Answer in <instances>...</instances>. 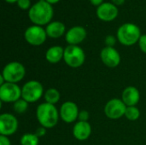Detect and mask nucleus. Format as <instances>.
<instances>
[{
  "instance_id": "obj_1",
  "label": "nucleus",
  "mask_w": 146,
  "mask_h": 145,
  "mask_svg": "<svg viewBox=\"0 0 146 145\" xmlns=\"http://www.w3.org/2000/svg\"><path fill=\"white\" fill-rule=\"evenodd\" d=\"M53 15L54 9L52 5L45 0H39L33 4L28 11L30 21L33 24L40 26L42 25L49 24L53 17Z\"/></svg>"
},
{
  "instance_id": "obj_2",
  "label": "nucleus",
  "mask_w": 146,
  "mask_h": 145,
  "mask_svg": "<svg viewBox=\"0 0 146 145\" xmlns=\"http://www.w3.org/2000/svg\"><path fill=\"white\" fill-rule=\"evenodd\" d=\"M36 115L39 124L43 127L52 128L57 124L60 114L55 105L44 103L38 106Z\"/></svg>"
},
{
  "instance_id": "obj_3",
  "label": "nucleus",
  "mask_w": 146,
  "mask_h": 145,
  "mask_svg": "<svg viewBox=\"0 0 146 145\" xmlns=\"http://www.w3.org/2000/svg\"><path fill=\"white\" fill-rule=\"evenodd\" d=\"M141 37L139 27L133 23H125L117 31L118 41L126 46H131L139 42Z\"/></svg>"
},
{
  "instance_id": "obj_4",
  "label": "nucleus",
  "mask_w": 146,
  "mask_h": 145,
  "mask_svg": "<svg viewBox=\"0 0 146 145\" xmlns=\"http://www.w3.org/2000/svg\"><path fill=\"white\" fill-rule=\"evenodd\" d=\"M84 50L78 45H68L64 49L63 60L71 68H80L85 62Z\"/></svg>"
},
{
  "instance_id": "obj_5",
  "label": "nucleus",
  "mask_w": 146,
  "mask_h": 145,
  "mask_svg": "<svg viewBox=\"0 0 146 145\" xmlns=\"http://www.w3.org/2000/svg\"><path fill=\"white\" fill-rule=\"evenodd\" d=\"M26 74L24 66L18 62H12L8 63L3 69L2 75L6 82L15 83L21 81Z\"/></svg>"
},
{
  "instance_id": "obj_6",
  "label": "nucleus",
  "mask_w": 146,
  "mask_h": 145,
  "mask_svg": "<svg viewBox=\"0 0 146 145\" xmlns=\"http://www.w3.org/2000/svg\"><path fill=\"white\" fill-rule=\"evenodd\" d=\"M44 88L40 82L30 80L21 88V97L27 103H34L39 100L43 95Z\"/></svg>"
},
{
  "instance_id": "obj_7",
  "label": "nucleus",
  "mask_w": 146,
  "mask_h": 145,
  "mask_svg": "<svg viewBox=\"0 0 146 145\" xmlns=\"http://www.w3.org/2000/svg\"><path fill=\"white\" fill-rule=\"evenodd\" d=\"M26 41L34 46H38L43 44L47 38L46 31L40 26H29L24 33Z\"/></svg>"
},
{
  "instance_id": "obj_8",
  "label": "nucleus",
  "mask_w": 146,
  "mask_h": 145,
  "mask_svg": "<svg viewBox=\"0 0 146 145\" xmlns=\"http://www.w3.org/2000/svg\"><path fill=\"white\" fill-rule=\"evenodd\" d=\"M21 97V89L15 83L6 82L0 86V99L4 103H15Z\"/></svg>"
},
{
  "instance_id": "obj_9",
  "label": "nucleus",
  "mask_w": 146,
  "mask_h": 145,
  "mask_svg": "<svg viewBox=\"0 0 146 145\" xmlns=\"http://www.w3.org/2000/svg\"><path fill=\"white\" fill-rule=\"evenodd\" d=\"M127 107V106L121 99L114 98L106 103L104 107V113L108 118L111 120H118L125 115Z\"/></svg>"
},
{
  "instance_id": "obj_10",
  "label": "nucleus",
  "mask_w": 146,
  "mask_h": 145,
  "mask_svg": "<svg viewBox=\"0 0 146 145\" xmlns=\"http://www.w3.org/2000/svg\"><path fill=\"white\" fill-rule=\"evenodd\" d=\"M18 128V121L11 114H3L0 116V133L3 136L14 134Z\"/></svg>"
},
{
  "instance_id": "obj_11",
  "label": "nucleus",
  "mask_w": 146,
  "mask_h": 145,
  "mask_svg": "<svg viewBox=\"0 0 146 145\" xmlns=\"http://www.w3.org/2000/svg\"><path fill=\"white\" fill-rule=\"evenodd\" d=\"M79 109L74 102H65L62 104L59 114L62 120L66 123L74 122L79 116Z\"/></svg>"
},
{
  "instance_id": "obj_12",
  "label": "nucleus",
  "mask_w": 146,
  "mask_h": 145,
  "mask_svg": "<svg viewBox=\"0 0 146 145\" xmlns=\"http://www.w3.org/2000/svg\"><path fill=\"white\" fill-rule=\"evenodd\" d=\"M100 57L104 65L109 68H116L121 62V56L114 47H104L100 52Z\"/></svg>"
},
{
  "instance_id": "obj_13",
  "label": "nucleus",
  "mask_w": 146,
  "mask_h": 145,
  "mask_svg": "<svg viewBox=\"0 0 146 145\" xmlns=\"http://www.w3.org/2000/svg\"><path fill=\"white\" fill-rule=\"evenodd\" d=\"M98 17L104 21H112L118 15V9L114 3H103L97 9Z\"/></svg>"
},
{
  "instance_id": "obj_14",
  "label": "nucleus",
  "mask_w": 146,
  "mask_h": 145,
  "mask_svg": "<svg viewBox=\"0 0 146 145\" xmlns=\"http://www.w3.org/2000/svg\"><path fill=\"white\" fill-rule=\"evenodd\" d=\"M86 30L80 26H75L71 27L65 35V39L69 45H77L83 42L86 38Z\"/></svg>"
},
{
  "instance_id": "obj_15",
  "label": "nucleus",
  "mask_w": 146,
  "mask_h": 145,
  "mask_svg": "<svg viewBox=\"0 0 146 145\" xmlns=\"http://www.w3.org/2000/svg\"><path fill=\"white\" fill-rule=\"evenodd\" d=\"M92 133V127L88 121H78L73 128V135L79 141H85L89 138Z\"/></svg>"
},
{
  "instance_id": "obj_16",
  "label": "nucleus",
  "mask_w": 146,
  "mask_h": 145,
  "mask_svg": "<svg viewBox=\"0 0 146 145\" xmlns=\"http://www.w3.org/2000/svg\"><path fill=\"white\" fill-rule=\"evenodd\" d=\"M139 99H140V94L136 87L127 86V88L124 89L121 95V100L127 107L136 106L137 103L139 102Z\"/></svg>"
},
{
  "instance_id": "obj_17",
  "label": "nucleus",
  "mask_w": 146,
  "mask_h": 145,
  "mask_svg": "<svg viewBox=\"0 0 146 145\" xmlns=\"http://www.w3.org/2000/svg\"><path fill=\"white\" fill-rule=\"evenodd\" d=\"M65 30V25L61 21L50 22L45 28L47 36L51 38H58L62 37L64 34Z\"/></svg>"
},
{
  "instance_id": "obj_18",
  "label": "nucleus",
  "mask_w": 146,
  "mask_h": 145,
  "mask_svg": "<svg viewBox=\"0 0 146 145\" xmlns=\"http://www.w3.org/2000/svg\"><path fill=\"white\" fill-rule=\"evenodd\" d=\"M63 56H64V49L59 45H55L49 48L45 53L46 60L52 64L59 62L62 59H63Z\"/></svg>"
},
{
  "instance_id": "obj_19",
  "label": "nucleus",
  "mask_w": 146,
  "mask_h": 145,
  "mask_svg": "<svg viewBox=\"0 0 146 145\" xmlns=\"http://www.w3.org/2000/svg\"><path fill=\"white\" fill-rule=\"evenodd\" d=\"M44 100L47 103L55 105L60 100V92L55 88H50L44 93Z\"/></svg>"
},
{
  "instance_id": "obj_20",
  "label": "nucleus",
  "mask_w": 146,
  "mask_h": 145,
  "mask_svg": "<svg viewBox=\"0 0 146 145\" xmlns=\"http://www.w3.org/2000/svg\"><path fill=\"white\" fill-rule=\"evenodd\" d=\"M39 138L33 133H26L21 138V145H38Z\"/></svg>"
},
{
  "instance_id": "obj_21",
  "label": "nucleus",
  "mask_w": 146,
  "mask_h": 145,
  "mask_svg": "<svg viewBox=\"0 0 146 145\" xmlns=\"http://www.w3.org/2000/svg\"><path fill=\"white\" fill-rule=\"evenodd\" d=\"M125 116L129 121H137L139 118V116H140L139 109L136 106L127 107L126 113H125Z\"/></svg>"
},
{
  "instance_id": "obj_22",
  "label": "nucleus",
  "mask_w": 146,
  "mask_h": 145,
  "mask_svg": "<svg viewBox=\"0 0 146 145\" xmlns=\"http://www.w3.org/2000/svg\"><path fill=\"white\" fill-rule=\"evenodd\" d=\"M28 103H27L23 98H20L19 100H17L16 102L14 103V106H13L14 110L18 114H23L27 110Z\"/></svg>"
},
{
  "instance_id": "obj_23",
  "label": "nucleus",
  "mask_w": 146,
  "mask_h": 145,
  "mask_svg": "<svg viewBox=\"0 0 146 145\" xmlns=\"http://www.w3.org/2000/svg\"><path fill=\"white\" fill-rule=\"evenodd\" d=\"M116 42V38L113 35H108L105 38V44L108 47H114Z\"/></svg>"
},
{
  "instance_id": "obj_24",
  "label": "nucleus",
  "mask_w": 146,
  "mask_h": 145,
  "mask_svg": "<svg viewBox=\"0 0 146 145\" xmlns=\"http://www.w3.org/2000/svg\"><path fill=\"white\" fill-rule=\"evenodd\" d=\"M17 5L21 9H27L31 6V1L30 0H18Z\"/></svg>"
},
{
  "instance_id": "obj_25",
  "label": "nucleus",
  "mask_w": 146,
  "mask_h": 145,
  "mask_svg": "<svg viewBox=\"0 0 146 145\" xmlns=\"http://www.w3.org/2000/svg\"><path fill=\"white\" fill-rule=\"evenodd\" d=\"M139 45L142 52L146 54V34L141 35L139 40Z\"/></svg>"
},
{
  "instance_id": "obj_26",
  "label": "nucleus",
  "mask_w": 146,
  "mask_h": 145,
  "mask_svg": "<svg viewBox=\"0 0 146 145\" xmlns=\"http://www.w3.org/2000/svg\"><path fill=\"white\" fill-rule=\"evenodd\" d=\"M89 116L90 115L86 110H82L79 113V116H78L79 121H87L89 120Z\"/></svg>"
},
{
  "instance_id": "obj_27",
  "label": "nucleus",
  "mask_w": 146,
  "mask_h": 145,
  "mask_svg": "<svg viewBox=\"0 0 146 145\" xmlns=\"http://www.w3.org/2000/svg\"><path fill=\"white\" fill-rule=\"evenodd\" d=\"M0 145H11V143L7 136L0 135Z\"/></svg>"
},
{
  "instance_id": "obj_28",
  "label": "nucleus",
  "mask_w": 146,
  "mask_h": 145,
  "mask_svg": "<svg viewBox=\"0 0 146 145\" xmlns=\"http://www.w3.org/2000/svg\"><path fill=\"white\" fill-rule=\"evenodd\" d=\"M45 132H46V131H45V128L44 127H40V128H38V130H37V132H36V135L38 137V138H40V137H43L44 134H45Z\"/></svg>"
},
{
  "instance_id": "obj_29",
  "label": "nucleus",
  "mask_w": 146,
  "mask_h": 145,
  "mask_svg": "<svg viewBox=\"0 0 146 145\" xmlns=\"http://www.w3.org/2000/svg\"><path fill=\"white\" fill-rule=\"evenodd\" d=\"M90 2L94 5V6H99V5H101L102 3H103V2H104V0H90Z\"/></svg>"
},
{
  "instance_id": "obj_30",
  "label": "nucleus",
  "mask_w": 146,
  "mask_h": 145,
  "mask_svg": "<svg viewBox=\"0 0 146 145\" xmlns=\"http://www.w3.org/2000/svg\"><path fill=\"white\" fill-rule=\"evenodd\" d=\"M112 1H113V3H114L115 6L122 5V4L125 3V0H112Z\"/></svg>"
},
{
  "instance_id": "obj_31",
  "label": "nucleus",
  "mask_w": 146,
  "mask_h": 145,
  "mask_svg": "<svg viewBox=\"0 0 146 145\" xmlns=\"http://www.w3.org/2000/svg\"><path fill=\"white\" fill-rule=\"evenodd\" d=\"M47 3H50L51 5L52 4H55V3H58L60 0H45Z\"/></svg>"
},
{
  "instance_id": "obj_32",
  "label": "nucleus",
  "mask_w": 146,
  "mask_h": 145,
  "mask_svg": "<svg viewBox=\"0 0 146 145\" xmlns=\"http://www.w3.org/2000/svg\"><path fill=\"white\" fill-rule=\"evenodd\" d=\"M5 1H6L7 3H15V2L17 3L18 0H5Z\"/></svg>"
}]
</instances>
